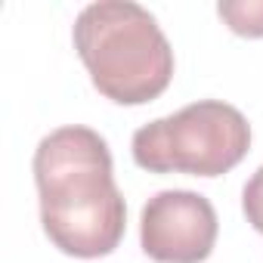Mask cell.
<instances>
[{"label": "cell", "instance_id": "cell-6", "mask_svg": "<svg viewBox=\"0 0 263 263\" xmlns=\"http://www.w3.org/2000/svg\"><path fill=\"white\" fill-rule=\"evenodd\" d=\"M241 208H245L248 223H251L257 232H263V167H257V171H254V177L245 183Z\"/></svg>", "mask_w": 263, "mask_h": 263}, {"label": "cell", "instance_id": "cell-5", "mask_svg": "<svg viewBox=\"0 0 263 263\" xmlns=\"http://www.w3.org/2000/svg\"><path fill=\"white\" fill-rule=\"evenodd\" d=\"M217 13L229 31L241 37H263V0H223Z\"/></svg>", "mask_w": 263, "mask_h": 263}, {"label": "cell", "instance_id": "cell-3", "mask_svg": "<svg viewBox=\"0 0 263 263\" xmlns=\"http://www.w3.org/2000/svg\"><path fill=\"white\" fill-rule=\"evenodd\" d=\"M251 149L248 118L220 99L192 102L134 134V161L149 174L223 177Z\"/></svg>", "mask_w": 263, "mask_h": 263}, {"label": "cell", "instance_id": "cell-1", "mask_svg": "<svg viewBox=\"0 0 263 263\" xmlns=\"http://www.w3.org/2000/svg\"><path fill=\"white\" fill-rule=\"evenodd\" d=\"M34 183L47 238L68 257L111 254L127 229L108 143L90 127H59L34 152Z\"/></svg>", "mask_w": 263, "mask_h": 263}, {"label": "cell", "instance_id": "cell-2", "mask_svg": "<svg viewBox=\"0 0 263 263\" xmlns=\"http://www.w3.org/2000/svg\"><path fill=\"white\" fill-rule=\"evenodd\" d=\"M71 37L93 87L118 105H146L171 87L174 50L140 4H90L74 19Z\"/></svg>", "mask_w": 263, "mask_h": 263}, {"label": "cell", "instance_id": "cell-4", "mask_svg": "<svg viewBox=\"0 0 263 263\" xmlns=\"http://www.w3.org/2000/svg\"><path fill=\"white\" fill-rule=\"evenodd\" d=\"M220 220L214 204L189 189L152 195L140 217L143 251L155 263H201L217 245Z\"/></svg>", "mask_w": 263, "mask_h": 263}]
</instances>
